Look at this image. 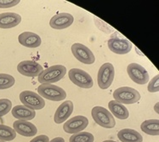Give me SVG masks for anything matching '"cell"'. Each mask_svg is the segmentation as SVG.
Listing matches in <instances>:
<instances>
[{
  "instance_id": "obj_1",
  "label": "cell",
  "mask_w": 159,
  "mask_h": 142,
  "mask_svg": "<svg viewBox=\"0 0 159 142\" xmlns=\"http://www.w3.org/2000/svg\"><path fill=\"white\" fill-rule=\"evenodd\" d=\"M66 74V68L62 65H55L49 66L39 75V82L41 84L56 83L61 80Z\"/></svg>"
},
{
  "instance_id": "obj_2",
  "label": "cell",
  "mask_w": 159,
  "mask_h": 142,
  "mask_svg": "<svg viewBox=\"0 0 159 142\" xmlns=\"http://www.w3.org/2000/svg\"><path fill=\"white\" fill-rule=\"evenodd\" d=\"M38 92L42 98L52 101H61L66 97V93L62 88L55 84H40L38 87Z\"/></svg>"
},
{
  "instance_id": "obj_3",
  "label": "cell",
  "mask_w": 159,
  "mask_h": 142,
  "mask_svg": "<svg viewBox=\"0 0 159 142\" xmlns=\"http://www.w3.org/2000/svg\"><path fill=\"white\" fill-rule=\"evenodd\" d=\"M91 115L94 122L102 128L112 129L116 125L113 116L104 107H94L91 111Z\"/></svg>"
},
{
  "instance_id": "obj_4",
  "label": "cell",
  "mask_w": 159,
  "mask_h": 142,
  "mask_svg": "<svg viewBox=\"0 0 159 142\" xmlns=\"http://www.w3.org/2000/svg\"><path fill=\"white\" fill-rule=\"evenodd\" d=\"M113 97L116 101L123 105H131L140 100V94L139 91L133 88L121 87L114 91Z\"/></svg>"
},
{
  "instance_id": "obj_5",
  "label": "cell",
  "mask_w": 159,
  "mask_h": 142,
  "mask_svg": "<svg viewBox=\"0 0 159 142\" xmlns=\"http://www.w3.org/2000/svg\"><path fill=\"white\" fill-rule=\"evenodd\" d=\"M20 100L23 104V106L33 111L40 110L45 106V101L43 98L31 90L22 91L20 94Z\"/></svg>"
},
{
  "instance_id": "obj_6",
  "label": "cell",
  "mask_w": 159,
  "mask_h": 142,
  "mask_svg": "<svg viewBox=\"0 0 159 142\" xmlns=\"http://www.w3.org/2000/svg\"><path fill=\"white\" fill-rule=\"evenodd\" d=\"M115 77V69L113 65L107 62L101 66L97 75V83L101 89H107L110 87Z\"/></svg>"
},
{
  "instance_id": "obj_7",
  "label": "cell",
  "mask_w": 159,
  "mask_h": 142,
  "mask_svg": "<svg viewBox=\"0 0 159 142\" xmlns=\"http://www.w3.org/2000/svg\"><path fill=\"white\" fill-rule=\"evenodd\" d=\"M70 80L78 87L83 89H90L94 85L91 76L82 69L72 68L68 72Z\"/></svg>"
},
{
  "instance_id": "obj_8",
  "label": "cell",
  "mask_w": 159,
  "mask_h": 142,
  "mask_svg": "<svg viewBox=\"0 0 159 142\" xmlns=\"http://www.w3.org/2000/svg\"><path fill=\"white\" fill-rule=\"evenodd\" d=\"M71 52L75 58L84 64L91 65L95 62L93 52L87 47L80 43H75L71 46Z\"/></svg>"
},
{
  "instance_id": "obj_9",
  "label": "cell",
  "mask_w": 159,
  "mask_h": 142,
  "mask_svg": "<svg viewBox=\"0 0 159 142\" xmlns=\"http://www.w3.org/2000/svg\"><path fill=\"white\" fill-rule=\"evenodd\" d=\"M127 72L134 83L138 84H146L149 81V73L142 66L137 63H131L127 66Z\"/></svg>"
},
{
  "instance_id": "obj_10",
  "label": "cell",
  "mask_w": 159,
  "mask_h": 142,
  "mask_svg": "<svg viewBox=\"0 0 159 142\" xmlns=\"http://www.w3.org/2000/svg\"><path fill=\"white\" fill-rule=\"evenodd\" d=\"M89 124V119L84 116H75L68 119L63 125L64 131L68 134H77L82 132L87 128Z\"/></svg>"
},
{
  "instance_id": "obj_11",
  "label": "cell",
  "mask_w": 159,
  "mask_h": 142,
  "mask_svg": "<svg viewBox=\"0 0 159 142\" xmlns=\"http://www.w3.org/2000/svg\"><path fill=\"white\" fill-rule=\"evenodd\" d=\"M132 43L126 39L111 38L108 40V48L117 55H125L131 51Z\"/></svg>"
},
{
  "instance_id": "obj_12",
  "label": "cell",
  "mask_w": 159,
  "mask_h": 142,
  "mask_svg": "<svg viewBox=\"0 0 159 142\" xmlns=\"http://www.w3.org/2000/svg\"><path fill=\"white\" fill-rule=\"evenodd\" d=\"M17 70L23 76L34 78L39 76L43 71V66L33 61H23L17 66Z\"/></svg>"
},
{
  "instance_id": "obj_13",
  "label": "cell",
  "mask_w": 159,
  "mask_h": 142,
  "mask_svg": "<svg viewBox=\"0 0 159 142\" xmlns=\"http://www.w3.org/2000/svg\"><path fill=\"white\" fill-rule=\"evenodd\" d=\"M74 21V17L69 13H60L54 16L49 21V26L53 29L62 30L67 28Z\"/></svg>"
},
{
  "instance_id": "obj_14",
  "label": "cell",
  "mask_w": 159,
  "mask_h": 142,
  "mask_svg": "<svg viewBox=\"0 0 159 142\" xmlns=\"http://www.w3.org/2000/svg\"><path fill=\"white\" fill-rule=\"evenodd\" d=\"M14 130L25 137H33L38 133L37 127L33 123L24 120H17L14 122Z\"/></svg>"
},
{
  "instance_id": "obj_15",
  "label": "cell",
  "mask_w": 159,
  "mask_h": 142,
  "mask_svg": "<svg viewBox=\"0 0 159 142\" xmlns=\"http://www.w3.org/2000/svg\"><path fill=\"white\" fill-rule=\"evenodd\" d=\"M19 43L26 48H35L41 45L42 39L40 36L32 32H24L18 37Z\"/></svg>"
},
{
  "instance_id": "obj_16",
  "label": "cell",
  "mask_w": 159,
  "mask_h": 142,
  "mask_svg": "<svg viewBox=\"0 0 159 142\" xmlns=\"http://www.w3.org/2000/svg\"><path fill=\"white\" fill-rule=\"evenodd\" d=\"M73 107H74L73 104L71 100H66L63 102L57 108V110L55 111V116H54L55 123L60 124L64 123L66 120H67V118L71 116V114L73 112Z\"/></svg>"
},
{
  "instance_id": "obj_17",
  "label": "cell",
  "mask_w": 159,
  "mask_h": 142,
  "mask_svg": "<svg viewBox=\"0 0 159 142\" xmlns=\"http://www.w3.org/2000/svg\"><path fill=\"white\" fill-rule=\"evenodd\" d=\"M21 21V16L16 13L7 12L0 14V28L10 29L19 25Z\"/></svg>"
},
{
  "instance_id": "obj_18",
  "label": "cell",
  "mask_w": 159,
  "mask_h": 142,
  "mask_svg": "<svg viewBox=\"0 0 159 142\" xmlns=\"http://www.w3.org/2000/svg\"><path fill=\"white\" fill-rule=\"evenodd\" d=\"M12 115L18 120H24V121H29L33 119L36 116V112L31 110L23 105H19L14 107L12 111Z\"/></svg>"
},
{
  "instance_id": "obj_19",
  "label": "cell",
  "mask_w": 159,
  "mask_h": 142,
  "mask_svg": "<svg viewBox=\"0 0 159 142\" xmlns=\"http://www.w3.org/2000/svg\"><path fill=\"white\" fill-rule=\"evenodd\" d=\"M117 138L122 142H142L143 137L136 130L131 129H121L117 133Z\"/></svg>"
},
{
  "instance_id": "obj_20",
  "label": "cell",
  "mask_w": 159,
  "mask_h": 142,
  "mask_svg": "<svg viewBox=\"0 0 159 142\" xmlns=\"http://www.w3.org/2000/svg\"><path fill=\"white\" fill-rule=\"evenodd\" d=\"M109 110L117 118L121 120H125L129 117V112L123 104L117 102L116 100H111L108 103Z\"/></svg>"
},
{
  "instance_id": "obj_21",
  "label": "cell",
  "mask_w": 159,
  "mask_h": 142,
  "mask_svg": "<svg viewBox=\"0 0 159 142\" xmlns=\"http://www.w3.org/2000/svg\"><path fill=\"white\" fill-rule=\"evenodd\" d=\"M140 129H141L143 132L149 135L157 136L159 135V120H146L141 123Z\"/></svg>"
},
{
  "instance_id": "obj_22",
  "label": "cell",
  "mask_w": 159,
  "mask_h": 142,
  "mask_svg": "<svg viewBox=\"0 0 159 142\" xmlns=\"http://www.w3.org/2000/svg\"><path fill=\"white\" fill-rule=\"evenodd\" d=\"M16 132L14 129L4 124H0V140L5 142L10 141L16 139Z\"/></svg>"
},
{
  "instance_id": "obj_23",
  "label": "cell",
  "mask_w": 159,
  "mask_h": 142,
  "mask_svg": "<svg viewBox=\"0 0 159 142\" xmlns=\"http://www.w3.org/2000/svg\"><path fill=\"white\" fill-rule=\"evenodd\" d=\"M94 135L89 132H79L70 137L69 142H94Z\"/></svg>"
},
{
  "instance_id": "obj_24",
  "label": "cell",
  "mask_w": 159,
  "mask_h": 142,
  "mask_svg": "<svg viewBox=\"0 0 159 142\" xmlns=\"http://www.w3.org/2000/svg\"><path fill=\"white\" fill-rule=\"evenodd\" d=\"M16 83L13 76L6 73H0V90L7 89L14 86Z\"/></svg>"
},
{
  "instance_id": "obj_25",
  "label": "cell",
  "mask_w": 159,
  "mask_h": 142,
  "mask_svg": "<svg viewBox=\"0 0 159 142\" xmlns=\"http://www.w3.org/2000/svg\"><path fill=\"white\" fill-rule=\"evenodd\" d=\"M12 108V103L9 99H0V117L10 112Z\"/></svg>"
},
{
  "instance_id": "obj_26",
  "label": "cell",
  "mask_w": 159,
  "mask_h": 142,
  "mask_svg": "<svg viewBox=\"0 0 159 142\" xmlns=\"http://www.w3.org/2000/svg\"><path fill=\"white\" fill-rule=\"evenodd\" d=\"M94 20L95 25L97 26L98 28L101 30V31L106 32V33H111V32H113V29L111 26H108L105 21H101V20H100L97 17H94Z\"/></svg>"
},
{
  "instance_id": "obj_27",
  "label": "cell",
  "mask_w": 159,
  "mask_h": 142,
  "mask_svg": "<svg viewBox=\"0 0 159 142\" xmlns=\"http://www.w3.org/2000/svg\"><path fill=\"white\" fill-rule=\"evenodd\" d=\"M147 89L151 93H156L159 91V75H156L154 78L150 81L148 84Z\"/></svg>"
},
{
  "instance_id": "obj_28",
  "label": "cell",
  "mask_w": 159,
  "mask_h": 142,
  "mask_svg": "<svg viewBox=\"0 0 159 142\" xmlns=\"http://www.w3.org/2000/svg\"><path fill=\"white\" fill-rule=\"evenodd\" d=\"M20 0H0V9H7L17 5Z\"/></svg>"
},
{
  "instance_id": "obj_29",
  "label": "cell",
  "mask_w": 159,
  "mask_h": 142,
  "mask_svg": "<svg viewBox=\"0 0 159 142\" xmlns=\"http://www.w3.org/2000/svg\"><path fill=\"white\" fill-rule=\"evenodd\" d=\"M30 142H49V139L47 135H39L35 137V138H33Z\"/></svg>"
},
{
  "instance_id": "obj_30",
  "label": "cell",
  "mask_w": 159,
  "mask_h": 142,
  "mask_svg": "<svg viewBox=\"0 0 159 142\" xmlns=\"http://www.w3.org/2000/svg\"><path fill=\"white\" fill-rule=\"evenodd\" d=\"M49 142H65V140L62 137H56L55 139L51 140Z\"/></svg>"
},
{
  "instance_id": "obj_31",
  "label": "cell",
  "mask_w": 159,
  "mask_h": 142,
  "mask_svg": "<svg viewBox=\"0 0 159 142\" xmlns=\"http://www.w3.org/2000/svg\"><path fill=\"white\" fill-rule=\"evenodd\" d=\"M158 106H159V103L158 102H157L156 104H155V106H154V111L156 112L157 114L159 113V111H158Z\"/></svg>"
},
{
  "instance_id": "obj_32",
  "label": "cell",
  "mask_w": 159,
  "mask_h": 142,
  "mask_svg": "<svg viewBox=\"0 0 159 142\" xmlns=\"http://www.w3.org/2000/svg\"><path fill=\"white\" fill-rule=\"evenodd\" d=\"M103 142H117V141H114V140H104Z\"/></svg>"
},
{
  "instance_id": "obj_33",
  "label": "cell",
  "mask_w": 159,
  "mask_h": 142,
  "mask_svg": "<svg viewBox=\"0 0 159 142\" xmlns=\"http://www.w3.org/2000/svg\"><path fill=\"white\" fill-rule=\"evenodd\" d=\"M0 142H5V141H2V140H0Z\"/></svg>"
}]
</instances>
